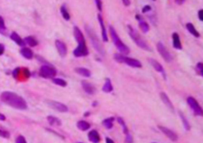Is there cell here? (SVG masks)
Listing matches in <instances>:
<instances>
[{"mask_svg": "<svg viewBox=\"0 0 203 143\" xmlns=\"http://www.w3.org/2000/svg\"><path fill=\"white\" fill-rule=\"evenodd\" d=\"M126 142H127V143H132V142H133V138H132V136H131L129 133H127V134H126Z\"/></svg>", "mask_w": 203, "mask_h": 143, "instance_id": "cell-39", "label": "cell"}, {"mask_svg": "<svg viewBox=\"0 0 203 143\" xmlns=\"http://www.w3.org/2000/svg\"><path fill=\"white\" fill-rule=\"evenodd\" d=\"M15 143H27V141H26L25 138H24V136L19 135L16 138V141H15Z\"/></svg>", "mask_w": 203, "mask_h": 143, "instance_id": "cell-37", "label": "cell"}, {"mask_svg": "<svg viewBox=\"0 0 203 143\" xmlns=\"http://www.w3.org/2000/svg\"><path fill=\"white\" fill-rule=\"evenodd\" d=\"M73 35H74V38H75V40H76L77 43H78V45L85 44L83 34H82V32L80 31V29L78 28V27H76V26L73 27Z\"/></svg>", "mask_w": 203, "mask_h": 143, "instance_id": "cell-13", "label": "cell"}, {"mask_svg": "<svg viewBox=\"0 0 203 143\" xmlns=\"http://www.w3.org/2000/svg\"><path fill=\"white\" fill-rule=\"evenodd\" d=\"M0 136L4 138H9L10 137V133L6 130H3V129H0Z\"/></svg>", "mask_w": 203, "mask_h": 143, "instance_id": "cell-35", "label": "cell"}, {"mask_svg": "<svg viewBox=\"0 0 203 143\" xmlns=\"http://www.w3.org/2000/svg\"><path fill=\"white\" fill-rule=\"evenodd\" d=\"M114 59L117 62L119 63H124V64L128 65L130 67H133V68H141L142 64L140 61L136 59H132V58L126 57V56H123L121 54H115L114 55Z\"/></svg>", "mask_w": 203, "mask_h": 143, "instance_id": "cell-5", "label": "cell"}, {"mask_svg": "<svg viewBox=\"0 0 203 143\" xmlns=\"http://www.w3.org/2000/svg\"><path fill=\"white\" fill-rule=\"evenodd\" d=\"M20 71H21V69H19V68L15 69V70L13 71V77H14L15 79H17V78H18V74L21 73V72H20Z\"/></svg>", "mask_w": 203, "mask_h": 143, "instance_id": "cell-38", "label": "cell"}, {"mask_svg": "<svg viewBox=\"0 0 203 143\" xmlns=\"http://www.w3.org/2000/svg\"><path fill=\"white\" fill-rule=\"evenodd\" d=\"M4 53V46L2 44H0V56L3 55Z\"/></svg>", "mask_w": 203, "mask_h": 143, "instance_id": "cell-44", "label": "cell"}, {"mask_svg": "<svg viewBox=\"0 0 203 143\" xmlns=\"http://www.w3.org/2000/svg\"><path fill=\"white\" fill-rule=\"evenodd\" d=\"M117 121L119 122L120 124L123 126V131H124V133H128V128H127V125L126 123L124 122V120H123V118H121V117H117Z\"/></svg>", "mask_w": 203, "mask_h": 143, "instance_id": "cell-33", "label": "cell"}, {"mask_svg": "<svg viewBox=\"0 0 203 143\" xmlns=\"http://www.w3.org/2000/svg\"><path fill=\"white\" fill-rule=\"evenodd\" d=\"M55 47H57V50L59 52L60 55L62 57H64L68 54V49H66V45L61 40H55Z\"/></svg>", "mask_w": 203, "mask_h": 143, "instance_id": "cell-12", "label": "cell"}, {"mask_svg": "<svg viewBox=\"0 0 203 143\" xmlns=\"http://www.w3.org/2000/svg\"><path fill=\"white\" fill-rule=\"evenodd\" d=\"M0 34L5 35L6 34V27L5 24H4V20L3 18L0 16Z\"/></svg>", "mask_w": 203, "mask_h": 143, "instance_id": "cell-32", "label": "cell"}, {"mask_svg": "<svg viewBox=\"0 0 203 143\" xmlns=\"http://www.w3.org/2000/svg\"><path fill=\"white\" fill-rule=\"evenodd\" d=\"M153 143H156V142H153Z\"/></svg>", "mask_w": 203, "mask_h": 143, "instance_id": "cell-50", "label": "cell"}, {"mask_svg": "<svg viewBox=\"0 0 203 143\" xmlns=\"http://www.w3.org/2000/svg\"><path fill=\"white\" fill-rule=\"evenodd\" d=\"M47 119H48V122L52 125V126H60V125H62L61 120L58 117H55V116L49 115L48 117H47Z\"/></svg>", "mask_w": 203, "mask_h": 143, "instance_id": "cell-23", "label": "cell"}, {"mask_svg": "<svg viewBox=\"0 0 203 143\" xmlns=\"http://www.w3.org/2000/svg\"><path fill=\"white\" fill-rule=\"evenodd\" d=\"M24 41V43L25 44H28L30 47H35V46H37L38 45V41L35 39L33 36H29V37H26L25 39L23 40Z\"/></svg>", "mask_w": 203, "mask_h": 143, "instance_id": "cell-24", "label": "cell"}, {"mask_svg": "<svg viewBox=\"0 0 203 143\" xmlns=\"http://www.w3.org/2000/svg\"><path fill=\"white\" fill-rule=\"evenodd\" d=\"M52 80H53V84H58V86H62V88L66 86V82L64 80H62V79H57V78H53Z\"/></svg>", "mask_w": 203, "mask_h": 143, "instance_id": "cell-30", "label": "cell"}, {"mask_svg": "<svg viewBox=\"0 0 203 143\" xmlns=\"http://www.w3.org/2000/svg\"><path fill=\"white\" fill-rule=\"evenodd\" d=\"M115 118L114 117H109V118H106V119L103 120V122H102V124L104 125V126L106 127V128L108 129H111L113 127V121H114Z\"/></svg>", "mask_w": 203, "mask_h": 143, "instance_id": "cell-28", "label": "cell"}, {"mask_svg": "<svg viewBox=\"0 0 203 143\" xmlns=\"http://www.w3.org/2000/svg\"><path fill=\"white\" fill-rule=\"evenodd\" d=\"M47 104L50 107H52L53 109H55V110L60 111V112H66L68 111V106L66 104L55 101V100H47Z\"/></svg>", "mask_w": 203, "mask_h": 143, "instance_id": "cell-9", "label": "cell"}, {"mask_svg": "<svg viewBox=\"0 0 203 143\" xmlns=\"http://www.w3.org/2000/svg\"><path fill=\"white\" fill-rule=\"evenodd\" d=\"M77 143H82V142H77Z\"/></svg>", "mask_w": 203, "mask_h": 143, "instance_id": "cell-49", "label": "cell"}, {"mask_svg": "<svg viewBox=\"0 0 203 143\" xmlns=\"http://www.w3.org/2000/svg\"><path fill=\"white\" fill-rule=\"evenodd\" d=\"M10 38H11V39H12L13 41H14L17 45H19V46H21V47H24V46H25V43H24L23 39H21V37H20V36L18 35L16 32H12V33H11Z\"/></svg>", "mask_w": 203, "mask_h": 143, "instance_id": "cell-20", "label": "cell"}, {"mask_svg": "<svg viewBox=\"0 0 203 143\" xmlns=\"http://www.w3.org/2000/svg\"><path fill=\"white\" fill-rule=\"evenodd\" d=\"M97 19H98V22L100 24V27H101V31H102V39H103L104 42H107L108 41V37H107V32H106V29H105V26H104V22H103V18L100 14L97 15Z\"/></svg>", "mask_w": 203, "mask_h": 143, "instance_id": "cell-15", "label": "cell"}, {"mask_svg": "<svg viewBox=\"0 0 203 143\" xmlns=\"http://www.w3.org/2000/svg\"><path fill=\"white\" fill-rule=\"evenodd\" d=\"M198 17H199V20L200 21H202L203 20V10H199V12H198Z\"/></svg>", "mask_w": 203, "mask_h": 143, "instance_id": "cell-43", "label": "cell"}, {"mask_svg": "<svg viewBox=\"0 0 203 143\" xmlns=\"http://www.w3.org/2000/svg\"><path fill=\"white\" fill-rule=\"evenodd\" d=\"M187 104H188V106H190V108L192 109V111L196 115H198V116L203 115V110H202L201 106H199V104H198L197 100H196L195 98H193L192 97H187Z\"/></svg>", "mask_w": 203, "mask_h": 143, "instance_id": "cell-7", "label": "cell"}, {"mask_svg": "<svg viewBox=\"0 0 203 143\" xmlns=\"http://www.w3.org/2000/svg\"><path fill=\"white\" fill-rule=\"evenodd\" d=\"M112 89H113V86H112V84H111V80L109 79H106L103 88H102V91H103L104 93H111Z\"/></svg>", "mask_w": 203, "mask_h": 143, "instance_id": "cell-27", "label": "cell"}, {"mask_svg": "<svg viewBox=\"0 0 203 143\" xmlns=\"http://www.w3.org/2000/svg\"><path fill=\"white\" fill-rule=\"evenodd\" d=\"M175 2H177V4H182V3H183L182 1H175Z\"/></svg>", "mask_w": 203, "mask_h": 143, "instance_id": "cell-48", "label": "cell"}, {"mask_svg": "<svg viewBox=\"0 0 203 143\" xmlns=\"http://www.w3.org/2000/svg\"><path fill=\"white\" fill-rule=\"evenodd\" d=\"M20 53H21V55L23 56L25 59H28V60L33 59V57H34V54H33L32 50L29 48H26V47H23V48L21 49V51H20Z\"/></svg>", "mask_w": 203, "mask_h": 143, "instance_id": "cell-17", "label": "cell"}, {"mask_svg": "<svg viewBox=\"0 0 203 143\" xmlns=\"http://www.w3.org/2000/svg\"><path fill=\"white\" fill-rule=\"evenodd\" d=\"M179 115H180V117H181L182 122H183V124H184V127H185V129H186V130H189V129H190V126H189L188 122L186 121V119H185V117H184V115L182 114L181 112L179 113Z\"/></svg>", "mask_w": 203, "mask_h": 143, "instance_id": "cell-34", "label": "cell"}, {"mask_svg": "<svg viewBox=\"0 0 203 143\" xmlns=\"http://www.w3.org/2000/svg\"><path fill=\"white\" fill-rule=\"evenodd\" d=\"M157 49H158V51H159V53L160 54V56L164 58V61L168 62V63L173 61V57H171V53H169L168 51L166 50V46H164V44L160 43V42H159V43L157 44Z\"/></svg>", "mask_w": 203, "mask_h": 143, "instance_id": "cell-8", "label": "cell"}, {"mask_svg": "<svg viewBox=\"0 0 203 143\" xmlns=\"http://www.w3.org/2000/svg\"><path fill=\"white\" fill-rule=\"evenodd\" d=\"M186 29H187V31L190 33V34H192L193 36H195L196 38H198L200 36L199 33L197 32V30L195 29V27L193 26L192 23H187L186 24Z\"/></svg>", "mask_w": 203, "mask_h": 143, "instance_id": "cell-25", "label": "cell"}, {"mask_svg": "<svg viewBox=\"0 0 203 143\" xmlns=\"http://www.w3.org/2000/svg\"><path fill=\"white\" fill-rule=\"evenodd\" d=\"M88 139H89V141H91L93 143H98L100 141L99 133H98L96 130H91L90 132L88 133Z\"/></svg>", "mask_w": 203, "mask_h": 143, "instance_id": "cell-18", "label": "cell"}, {"mask_svg": "<svg viewBox=\"0 0 203 143\" xmlns=\"http://www.w3.org/2000/svg\"><path fill=\"white\" fill-rule=\"evenodd\" d=\"M81 86H82V89H83V91H85L86 93H88V95H94L95 93V88L92 86V84H90V82H85V80H82L81 82Z\"/></svg>", "mask_w": 203, "mask_h": 143, "instance_id": "cell-14", "label": "cell"}, {"mask_svg": "<svg viewBox=\"0 0 203 143\" xmlns=\"http://www.w3.org/2000/svg\"><path fill=\"white\" fill-rule=\"evenodd\" d=\"M5 119H6L5 116H4L3 114H1V113H0V120H5Z\"/></svg>", "mask_w": 203, "mask_h": 143, "instance_id": "cell-47", "label": "cell"}, {"mask_svg": "<svg viewBox=\"0 0 203 143\" xmlns=\"http://www.w3.org/2000/svg\"><path fill=\"white\" fill-rule=\"evenodd\" d=\"M39 74L42 78L53 79V78H55V76L57 75V70H55L53 67L50 66V65H43V66L40 68Z\"/></svg>", "mask_w": 203, "mask_h": 143, "instance_id": "cell-6", "label": "cell"}, {"mask_svg": "<svg viewBox=\"0 0 203 143\" xmlns=\"http://www.w3.org/2000/svg\"><path fill=\"white\" fill-rule=\"evenodd\" d=\"M159 129L162 132L164 133V135H166L169 139L171 140V141H177L178 139V136L177 135V133L173 132V130H171V129H168V127H164V126H159Z\"/></svg>", "mask_w": 203, "mask_h": 143, "instance_id": "cell-11", "label": "cell"}, {"mask_svg": "<svg viewBox=\"0 0 203 143\" xmlns=\"http://www.w3.org/2000/svg\"><path fill=\"white\" fill-rule=\"evenodd\" d=\"M123 4H124V5H126V6H129L131 4V2L130 1H127V0H123Z\"/></svg>", "mask_w": 203, "mask_h": 143, "instance_id": "cell-46", "label": "cell"}, {"mask_svg": "<svg viewBox=\"0 0 203 143\" xmlns=\"http://www.w3.org/2000/svg\"><path fill=\"white\" fill-rule=\"evenodd\" d=\"M173 47L175 49H182V46H181V43H180V39H179V36H178L177 33H173Z\"/></svg>", "mask_w": 203, "mask_h": 143, "instance_id": "cell-22", "label": "cell"}, {"mask_svg": "<svg viewBox=\"0 0 203 143\" xmlns=\"http://www.w3.org/2000/svg\"><path fill=\"white\" fill-rule=\"evenodd\" d=\"M150 10H151V6L150 5H146V6H144V8L142 9V12L143 13H147V12H149Z\"/></svg>", "mask_w": 203, "mask_h": 143, "instance_id": "cell-40", "label": "cell"}, {"mask_svg": "<svg viewBox=\"0 0 203 143\" xmlns=\"http://www.w3.org/2000/svg\"><path fill=\"white\" fill-rule=\"evenodd\" d=\"M109 31H110V36H111V39H112L113 43L116 46V48L118 49V50L120 51V52L122 53V55L123 56H126L128 55L129 53H130V50H129L128 47L125 45L123 42L121 41V39H120V37L118 36L117 32L115 31V29L113 28L112 26L109 27Z\"/></svg>", "mask_w": 203, "mask_h": 143, "instance_id": "cell-2", "label": "cell"}, {"mask_svg": "<svg viewBox=\"0 0 203 143\" xmlns=\"http://www.w3.org/2000/svg\"><path fill=\"white\" fill-rule=\"evenodd\" d=\"M85 30H86V33H87L89 39H90V41H91V44H92V46L94 47L95 50L97 51V53L101 56L105 55V51H104L103 47H102L101 43H100L99 38H98L97 35L94 33V31H93L92 29L89 28L88 26H85Z\"/></svg>", "mask_w": 203, "mask_h": 143, "instance_id": "cell-4", "label": "cell"}, {"mask_svg": "<svg viewBox=\"0 0 203 143\" xmlns=\"http://www.w3.org/2000/svg\"><path fill=\"white\" fill-rule=\"evenodd\" d=\"M139 25H140V28H141L142 32L147 33V32H149V30H150V26H149V24L147 23L146 21H143V20L142 21H140Z\"/></svg>", "mask_w": 203, "mask_h": 143, "instance_id": "cell-29", "label": "cell"}, {"mask_svg": "<svg viewBox=\"0 0 203 143\" xmlns=\"http://www.w3.org/2000/svg\"><path fill=\"white\" fill-rule=\"evenodd\" d=\"M127 28H128V33H129V35H130V37L132 38V40H133L134 42H135V44L137 45L138 47H140V48L143 49V50L151 51L150 46L147 44V42L145 41V40L143 39L141 36L139 35V33H138L132 26L128 25Z\"/></svg>", "mask_w": 203, "mask_h": 143, "instance_id": "cell-3", "label": "cell"}, {"mask_svg": "<svg viewBox=\"0 0 203 143\" xmlns=\"http://www.w3.org/2000/svg\"><path fill=\"white\" fill-rule=\"evenodd\" d=\"M24 72H23V74H24V76H25V78L27 79V78H29L30 77V73H29V71L27 70V69H24L23 70Z\"/></svg>", "mask_w": 203, "mask_h": 143, "instance_id": "cell-42", "label": "cell"}, {"mask_svg": "<svg viewBox=\"0 0 203 143\" xmlns=\"http://www.w3.org/2000/svg\"><path fill=\"white\" fill-rule=\"evenodd\" d=\"M160 98H162V101H164V104H166V106H168L171 111L175 110V107H173V104H171V100H169V98H168V95H166L164 93H160Z\"/></svg>", "mask_w": 203, "mask_h": 143, "instance_id": "cell-19", "label": "cell"}, {"mask_svg": "<svg viewBox=\"0 0 203 143\" xmlns=\"http://www.w3.org/2000/svg\"><path fill=\"white\" fill-rule=\"evenodd\" d=\"M149 62H150V64L153 66V68L155 69L157 72H159V73L160 74H162V75H164V68H162V66L160 64L158 61H156V60H154V59H150L149 60Z\"/></svg>", "mask_w": 203, "mask_h": 143, "instance_id": "cell-16", "label": "cell"}, {"mask_svg": "<svg viewBox=\"0 0 203 143\" xmlns=\"http://www.w3.org/2000/svg\"><path fill=\"white\" fill-rule=\"evenodd\" d=\"M95 4H96L98 10L101 11L102 10V3H101V1H99V0H96V1H95Z\"/></svg>", "mask_w": 203, "mask_h": 143, "instance_id": "cell-41", "label": "cell"}, {"mask_svg": "<svg viewBox=\"0 0 203 143\" xmlns=\"http://www.w3.org/2000/svg\"><path fill=\"white\" fill-rule=\"evenodd\" d=\"M74 72L76 74H78V75L82 76V77H84V78H89L91 76L90 71H89L88 69H86V68H75Z\"/></svg>", "mask_w": 203, "mask_h": 143, "instance_id": "cell-21", "label": "cell"}, {"mask_svg": "<svg viewBox=\"0 0 203 143\" xmlns=\"http://www.w3.org/2000/svg\"><path fill=\"white\" fill-rule=\"evenodd\" d=\"M61 13H62V17H64L66 20H70V13H68V10H66V5H62V7H61Z\"/></svg>", "mask_w": 203, "mask_h": 143, "instance_id": "cell-31", "label": "cell"}, {"mask_svg": "<svg viewBox=\"0 0 203 143\" xmlns=\"http://www.w3.org/2000/svg\"><path fill=\"white\" fill-rule=\"evenodd\" d=\"M202 66H203V64L201 62H199L197 65H196V70L198 71V73H199V75L200 76H202L203 75V69H202Z\"/></svg>", "mask_w": 203, "mask_h": 143, "instance_id": "cell-36", "label": "cell"}, {"mask_svg": "<svg viewBox=\"0 0 203 143\" xmlns=\"http://www.w3.org/2000/svg\"><path fill=\"white\" fill-rule=\"evenodd\" d=\"M73 55L74 57H77V58H80V57H85V56L88 55V50H87V47H86V44H83V45H78L76 49L73 50Z\"/></svg>", "mask_w": 203, "mask_h": 143, "instance_id": "cell-10", "label": "cell"}, {"mask_svg": "<svg viewBox=\"0 0 203 143\" xmlns=\"http://www.w3.org/2000/svg\"><path fill=\"white\" fill-rule=\"evenodd\" d=\"M77 127H78L79 130L85 131V130H87V129H89L90 124H89L87 121H85V120H80V121L77 122Z\"/></svg>", "mask_w": 203, "mask_h": 143, "instance_id": "cell-26", "label": "cell"}, {"mask_svg": "<svg viewBox=\"0 0 203 143\" xmlns=\"http://www.w3.org/2000/svg\"><path fill=\"white\" fill-rule=\"evenodd\" d=\"M105 142L106 143H114V141H113L111 138H109V137H106L105 138Z\"/></svg>", "mask_w": 203, "mask_h": 143, "instance_id": "cell-45", "label": "cell"}, {"mask_svg": "<svg viewBox=\"0 0 203 143\" xmlns=\"http://www.w3.org/2000/svg\"><path fill=\"white\" fill-rule=\"evenodd\" d=\"M1 100L9 106L17 109H26L27 104L23 97L12 91H3L1 93Z\"/></svg>", "mask_w": 203, "mask_h": 143, "instance_id": "cell-1", "label": "cell"}]
</instances>
